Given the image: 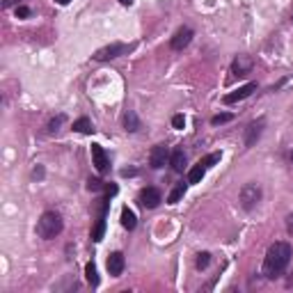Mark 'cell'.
Segmentation results:
<instances>
[{"mask_svg":"<svg viewBox=\"0 0 293 293\" xmlns=\"http://www.w3.org/2000/svg\"><path fill=\"white\" fill-rule=\"evenodd\" d=\"M291 264V245L284 241L280 243H273L268 252H266V259H264V275L266 277H280L287 266Z\"/></svg>","mask_w":293,"mask_h":293,"instance_id":"1","label":"cell"},{"mask_svg":"<svg viewBox=\"0 0 293 293\" xmlns=\"http://www.w3.org/2000/svg\"><path fill=\"white\" fill-rule=\"evenodd\" d=\"M62 229H64V222L55 211H46L39 218V222H37V234H39V238H44V241H51V238L60 236Z\"/></svg>","mask_w":293,"mask_h":293,"instance_id":"2","label":"cell"},{"mask_svg":"<svg viewBox=\"0 0 293 293\" xmlns=\"http://www.w3.org/2000/svg\"><path fill=\"white\" fill-rule=\"evenodd\" d=\"M261 202V188L259 183H245V186L241 188V204L243 209H254L257 204Z\"/></svg>","mask_w":293,"mask_h":293,"instance_id":"3","label":"cell"},{"mask_svg":"<svg viewBox=\"0 0 293 293\" xmlns=\"http://www.w3.org/2000/svg\"><path fill=\"white\" fill-rule=\"evenodd\" d=\"M169 156H172L169 146L156 145V146L151 149V156H149V165H151L153 169H160V167H165V165L169 163Z\"/></svg>","mask_w":293,"mask_h":293,"instance_id":"4","label":"cell"},{"mask_svg":"<svg viewBox=\"0 0 293 293\" xmlns=\"http://www.w3.org/2000/svg\"><path fill=\"white\" fill-rule=\"evenodd\" d=\"M126 51H129V46L126 44H110V46H106V48H99V51L94 53V60L108 62V60H115V57L124 55Z\"/></svg>","mask_w":293,"mask_h":293,"instance_id":"5","label":"cell"},{"mask_svg":"<svg viewBox=\"0 0 293 293\" xmlns=\"http://www.w3.org/2000/svg\"><path fill=\"white\" fill-rule=\"evenodd\" d=\"M138 202L145 206V209H156L158 204L163 202V195H160V190L158 188H145V190H140V195H138Z\"/></svg>","mask_w":293,"mask_h":293,"instance_id":"6","label":"cell"},{"mask_svg":"<svg viewBox=\"0 0 293 293\" xmlns=\"http://www.w3.org/2000/svg\"><path fill=\"white\" fill-rule=\"evenodd\" d=\"M92 163H94L96 172L99 174H106L110 163H108V156H106V149L101 145H92Z\"/></svg>","mask_w":293,"mask_h":293,"instance_id":"7","label":"cell"},{"mask_svg":"<svg viewBox=\"0 0 293 293\" xmlns=\"http://www.w3.org/2000/svg\"><path fill=\"white\" fill-rule=\"evenodd\" d=\"M190 41H192V30L188 28V25H183V28L176 30V34L172 37V41H169V46H172V51H183Z\"/></svg>","mask_w":293,"mask_h":293,"instance_id":"8","label":"cell"},{"mask_svg":"<svg viewBox=\"0 0 293 293\" xmlns=\"http://www.w3.org/2000/svg\"><path fill=\"white\" fill-rule=\"evenodd\" d=\"M257 90V83H248V85H243V87H238L236 92H231V94H227L225 96V103H238V101H243V99H248L252 92Z\"/></svg>","mask_w":293,"mask_h":293,"instance_id":"9","label":"cell"},{"mask_svg":"<svg viewBox=\"0 0 293 293\" xmlns=\"http://www.w3.org/2000/svg\"><path fill=\"white\" fill-rule=\"evenodd\" d=\"M254 67V60L250 55H238L236 60H234V64H231V71L236 73V76H248L250 71H252Z\"/></svg>","mask_w":293,"mask_h":293,"instance_id":"10","label":"cell"},{"mask_svg":"<svg viewBox=\"0 0 293 293\" xmlns=\"http://www.w3.org/2000/svg\"><path fill=\"white\" fill-rule=\"evenodd\" d=\"M108 273L113 277H119L124 273V254L122 252H113L108 257Z\"/></svg>","mask_w":293,"mask_h":293,"instance_id":"11","label":"cell"},{"mask_svg":"<svg viewBox=\"0 0 293 293\" xmlns=\"http://www.w3.org/2000/svg\"><path fill=\"white\" fill-rule=\"evenodd\" d=\"M264 119H259V122H252V124L248 126V136H245V145L248 146H252L254 142L259 140V136H261V131H264Z\"/></svg>","mask_w":293,"mask_h":293,"instance_id":"12","label":"cell"},{"mask_svg":"<svg viewBox=\"0 0 293 293\" xmlns=\"http://www.w3.org/2000/svg\"><path fill=\"white\" fill-rule=\"evenodd\" d=\"M169 165H172L174 172H183V167H186V153H183L181 146H176L174 151H172V156H169Z\"/></svg>","mask_w":293,"mask_h":293,"instance_id":"13","label":"cell"},{"mask_svg":"<svg viewBox=\"0 0 293 293\" xmlns=\"http://www.w3.org/2000/svg\"><path fill=\"white\" fill-rule=\"evenodd\" d=\"M136 225H138L136 213H133L129 206H124V209H122V227H124V229H129V231H133V229H136Z\"/></svg>","mask_w":293,"mask_h":293,"instance_id":"14","label":"cell"},{"mask_svg":"<svg viewBox=\"0 0 293 293\" xmlns=\"http://www.w3.org/2000/svg\"><path fill=\"white\" fill-rule=\"evenodd\" d=\"M103 234H106V213H99V220H96L94 229H92V241L99 243L103 238Z\"/></svg>","mask_w":293,"mask_h":293,"instance_id":"15","label":"cell"},{"mask_svg":"<svg viewBox=\"0 0 293 293\" xmlns=\"http://www.w3.org/2000/svg\"><path fill=\"white\" fill-rule=\"evenodd\" d=\"M204 174H206V167H204L202 163H197L190 172H188V183H202Z\"/></svg>","mask_w":293,"mask_h":293,"instance_id":"16","label":"cell"},{"mask_svg":"<svg viewBox=\"0 0 293 293\" xmlns=\"http://www.w3.org/2000/svg\"><path fill=\"white\" fill-rule=\"evenodd\" d=\"M186 188H188V183H183V181H181V183H176V186L172 188V192L167 195V204H176V202H179V199L186 195Z\"/></svg>","mask_w":293,"mask_h":293,"instance_id":"17","label":"cell"},{"mask_svg":"<svg viewBox=\"0 0 293 293\" xmlns=\"http://www.w3.org/2000/svg\"><path fill=\"white\" fill-rule=\"evenodd\" d=\"M124 126L129 133H136V131H140V119H138V115L133 113V110H129L124 117Z\"/></svg>","mask_w":293,"mask_h":293,"instance_id":"18","label":"cell"},{"mask_svg":"<svg viewBox=\"0 0 293 293\" xmlns=\"http://www.w3.org/2000/svg\"><path fill=\"white\" fill-rule=\"evenodd\" d=\"M85 277H87V282H90L92 287H99V273H96L94 261H90V264L85 266Z\"/></svg>","mask_w":293,"mask_h":293,"instance_id":"19","label":"cell"},{"mask_svg":"<svg viewBox=\"0 0 293 293\" xmlns=\"http://www.w3.org/2000/svg\"><path fill=\"white\" fill-rule=\"evenodd\" d=\"M73 131H76V133H92V122L87 117H80V119H76V122H73Z\"/></svg>","mask_w":293,"mask_h":293,"instance_id":"20","label":"cell"},{"mask_svg":"<svg viewBox=\"0 0 293 293\" xmlns=\"http://www.w3.org/2000/svg\"><path fill=\"white\" fill-rule=\"evenodd\" d=\"M231 119H234V115H231V113H220V115H215V117H211V124L220 126V124H227V122H231Z\"/></svg>","mask_w":293,"mask_h":293,"instance_id":"21","label":"cell"},{"mask_svg":"<svg viewBox=\"0 0 293 293\" xmlns=\"http://www.w3.org/2000/svg\"><path fill=\"white\" fill-rule=\"evenodd\" d=\"M199 163L204 165V167L209 169V167H213L215 163H220V151H215V153H211V156H206V158H202Z\"/></svg>","mask_w":293,"mask_h":293,"instance_id":"22","label":"cell"},{"mask_svg":"<svg viewBox=\"0 0 293 293\" xmlns=\"http://www.w3.org/2000/svg\"><path fill=\"white\" fill-rule=\"evenodd\" d=\"M195 264H197L199 271H204V268L211 264V254H209V252H199V254H197V261H195Z\"/></svg>","mask_w":293,"mask_h":293,"instance_id":"23","label":"cell"},{"mask_svg":"<svg viewBox=\"0 0 293 293\" xmlns=\"http://www.w3.org/2000/svg\"><path fill=\"white\" fill-rule=\"evenodd\" d=\"M62 122H64V115H57L55 119H51V122H48V131H51V133H57V131H60V126H62Z\"/></svg>","mask_w":293,"mask_h":293,"instance_id":"24","label":"cell"},{"mask_svg":"<svg viewBox=\"0 0 293 293\" xmlns=\"http://www.w3.org/2000/svg\"><path fill=\"white\" fill-rule=\"evenodd\" d=\"M101 188H103V181H101V179H90V181H87V190L99 192Z\"/></svg>","mask_w":293,"mask_h":293,"instance_id":"25","label":"cell"},{"mask_svg":"<svg viewBox=\"0 0 293 293\" xmlns=\"http://www.w3.org/2000/svg\"><path fill=\"white\" fill-rule=\"evenodd\" d=\"M172 126H174V129H183V126H186V117H183V115H174V117H172Z\"/></svg>","mask_w":293,"mask_h":293,"instance_id":"26","label":"cell"},{"mask_svg":"<svg viewBox=\"0 0 293 293\" xmlns=\"http://www.w3.org/2000/svg\"><path fill=\"white\" fill-rule=\"evenodd\" d=\"M30 16V9H28V7H16V18H28Z\"/></svg>","mask_w":293,"mask_h":293,"instance_id":"27","label":"cell"},{"mask_svg":"<svg viewBox=\"0 0 293 293\" xmlns=\"http://www.w3.org/2000/svg\"><path fill=\"white\" fill-rule=\"evenodd\" d=\"M18 2H21V0H2V7H5V9H9V7H18Z\"/></svg>","mask_w":293,"mask_h":293,"instance_id":"28","label":"cell"},{"mask_svg":"<svg viewBox=\"0 0 293 293\" xmlns=\"http://www.w3.org/2000/svg\"><path fill=\"white\" fill-rule=\"evenodd\" d=\"M32 176H34V179H41V176H44V167H34Z\"/></svg>","mask_w":293,"mask_h":293,"instance_id":"29","label":"cell"},{"mask_svg":"<svg viewBox=\"0 0 293 293\" xmlns=\"http://www.w3.org/2000/svg\"><path fill=\"white\" fill-rule=\"evenodd\" d=\"M138 169H122V176H136Z\"/></svg>","mask_w":293,"mask_h":293,"instance_id":"30","label":"cell"},{"mask_svg":"<svg viewBox=\"0 0 293 293\" xmlns=\"http://www.w3.org/2000/svg\"><path fill=\"white\" fill-rule=\"evenodd\" d=\"M106 192H108V197H110V195H115V192H117V186H108Z\"/></svg>","mask_w":293,"mask_h":293,"instance_id":"31","label":"cell"},{"mask_svg":"<svg viewBox=\"0 0 293 293\" xmlns=\"http://www.w3.org/2000/svg\"><path fill=\"white\" fill-rule=\"evenodd\" d=\"M57 5H69V2H71V0H55Z\"/></svg>","mask_w":293,"mask_h":293,"instance_id":"32","label":"cell"},{"mask_svg":"<svg viewBox=\"0 0 293 293\" xmlns=\"http://www.w3.org/2000/svg\"><path fill=\"white\" fill-rule=\"evenodd\" d=\"M289 229H293V213L289 215Z\"/></svg>","mask_w":293,"mask_h":293,"instance_id":"33","label":"cell"},{"mask_svg":"<svg viewBox=\"0 0 293 293\" xmlns=\"http://www.w3.org/2000/svg\"><path fill=\"white\" fill-rule=\"evenodd\" d=\"M122 5H133V0H119Z\"/></svg>","mask_w":293,"mask_h":293,"instance_id":"34","label":"cell"},{"mask_svg":"<svg viewBox=\"0 0 293 293\" xmlns=\"http://www.w3.org/2000/svg\"><path fill=\"white\" fill-rule=\"evenodd\" d=\"M291 163H293V153H291Z\"/></svg>","mask_w":293,"mask_h":293,"instance_id":"35","label":"cell"}]
</instances>
